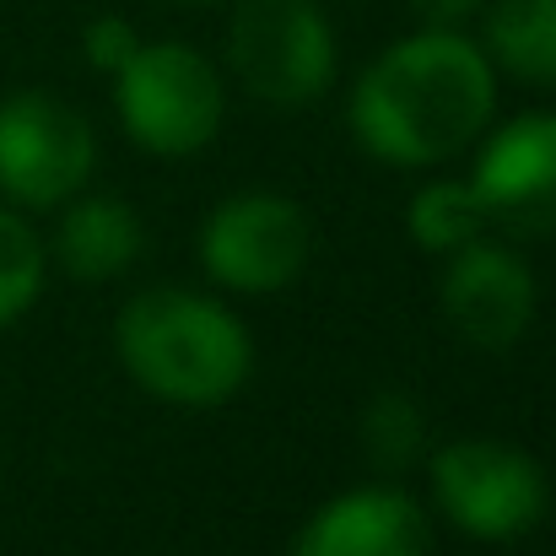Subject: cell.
I'll return each mask as SVG.
<instances>
[{"instance_id":"1","label":"cell","mask_w":556,"mask_h":556,"mask_svg":"<svg viewBox=\"0 0 556 556\" xmlns=\"http://www.w3.org/2000/svg\"><path fill=\"white\" fill-rule=\"evenodd\" d=\"M492 60L459 33H416L383 49L352 92V136L389 168H427L465 152L492 119Z\"/></svg>"},{"instance_id":"11","label":"cell","mask_w":556,"mask_h":556,"mask_svg":"<svg viewBox=\"0 0 556 556\" xmlns=\"http://www.w3.org/2000/svg\"><path fill=\"white\" fill-rule=\"evenodd\" d=\"M136 254H141V216L119 194H87L54 227V260L76 281H109L130 270Z\"/></svg>"},{"instance_id":"6","label":"cell","mask_w":556,"mask_h":556,"mask_svg":"<svg viewBox=\"0 0 556 556\" xmlns=\"http://www.w3.org/2000/svg\"><path fill=\"white\" fill-rule=\"evenodd\" d=\"M308 243H314V232H308V216L298 211V200L254 189V194L222 200L205 216L200 265L211 270V281L265 298V292H281L287 281H298Z\"/></svg>"},{"instance_id":"16","label":"cell","mask_w":556,"mask_h":556,"mask_svg":"<svg viewBox=\"0 0 556 556\" xmlns=\"http://www.w3.org/2000/svg\"><path fill=\"white\" fill-rule=\"evenodd\" d=\"M81 49H87V60H92V71H125V60L141 49V38H136V27L125 22V16H98L92 27H87V38H81Z\"/></svg>"},{"instance_id":"13","label":"cell","mask_w":556,"mask_h":556,"mask_svg":"<svg viewBox=\"0 0 556 556\" xmlns=\"http://www.w3.org/2000/svg\"><path fill=\"white\" fill-rule=\"evenodd\" d=\"M405 227H410V238H416L427 254H454L459 243L481 238L492 222H486V211H481L470 179H465V185H459V179H438V185L416 189V200H410V211H405Z\"/></svg>"},{"instance_id":"12","label":"cell","mask_w":556,"mask_h":556,"mask_svg":"<svg viewBox=\"0 0 556 556\" xmlns=\"http://www.w3.org/2000/svg\"><path fill=\"white\" fill-rule=\"evenodd\" d=\"M486 60L530 87H556V0H492Z\"/></svg>"},{"instance_id":"3","label":"cell","mask_w":556,"mask_h":556,"mask_svg":"<svg viewBox=\"0 0 556 556\" xmlns=\"http://www.w3.org/2000/svg\"><path fill=\"white\" fill-rule=\"evenodd\" d=\"M119 119L136 147L157 157H189L222 130V76L189 43H141L125 71H114Z\"/></svg>"},{"instance_id":"17","label":"cell","mask_w":556,"mask_h":556,"mask_svg":"<svg viewBox=\"0 0 556 556\" xmlns=\"http://www.w3.org/2000/svg\"><path fill=\"white\" fill-rule=\"evenodd\" d=\"M486 0H410V11L427 22V27H438V33H454V27H465L476 11H481Z\"/></svg>"},{"instance_id":"14","label":"cell","mask_w":556,"mask_h":556,"mask_svg":"<svg viewBox=\"0 0 556 556\" xmlns=\"http://www.w3.org/2000/svg\"><path fill=\"white\" fill-rule=\"evenodd\" d=\"M357 432H363V454H368L378 470H405V465H416L421 448H427V416H421V405H416L410 394H400V389L372 394Z\"/></svg>"},{"instance_id":"2","label":"cell","mask_w":556,"mask_h":556,"mask_svg":"<svg viewBox=\"0 0 556 556\" xmlns=\"http://www.w3.org/2000/svg\"><path fill=\"white\" fill-rule=\"evenodd\" d=\"M114 341L130 378L174 405H222L243 389L254 368V346L243 325L222 303L179 287L130 298Z\"/></svg>"},{"instance_id":"9","label":"cell","mask_w":556,"mask_h":556,"mask_svg":"<svg viewBox=\"0 0 556 556\" xmlns=\"http://www.w3.org/2000/svg\"><path fill=\"white\" fill-rule=\"evenodd\" d=\"M443 314L470 346L503 352L535 319V276L514 249L470 238L443 265Z\"/></svg>"},{"instance_id":"15","label":"cell","mask_w":556,"mask_h":556,"mask_svg":"<svg viewBox=\"0 0 556 556\" xmlns=\"http://www.w3.org/2000/svg\"><path fill=\"white\" fill-rule=\"evenodd\" d=\"M38 287H43V243L16 211L0 205V330L33 308Z\"/></svg>"},{"instance_id":"10","label":"cell","mask_w":556,"mask_h":556,"mask_svg":"<svg viewBox=\"0 0 556 556\" xmlns=\"http://www.w3.org/2000/svg\"><path fill=\"white\" fill-rule=\"evenodd\" d=\"M427 546H432L427 514L405 492L357 486L325 503L303 525L292 556H427Z\"/></svg>"},{"instance_id":"5","label":"cell","mask_w":556,"mask_h":556,"mask_svg":"<svg viewBox=\"0 0 556 556\" xmlns=\"http://www.w3.org/2000/svg\"><path fill=\"white\" fill-rule=\"evenodd\" d=\"M432 497L476 541H514L546 519L541 465L497 438H465L432 454Z\"/></svg>"},{"instance_id":"4","label":"cell","mask_w":556,"mask_h":556,"mask_svg":"<svg viewBox=\"0 0 556 556\" xmlns=\"http://www.w3.org/2000/svg\"><path fill=\"white\" fill-rule=\"evenodd\" d=\"M227 65L276 109L314 103L336 76V33L314 0H243L227 27Z\"/></svg>"},{"instance_id":"7","label":"cell","mask_w":556,"mask_h":556,"mask_svg":"<svg viewBox=\"0 0 556 556\" xmlns=\"http://www.w3.org/2000/svg\"><path fill=\"white\" fill-rule=\"evenodd\" d=\"M98 157L92 125L49 98V92H16L0 103V194L22 205H60L87 185Z\"/></svg>"},{"instance_id":"8","label":"cell","mask_w":556,"mask_h":556,"mask_svg":"<svg viewBox=\"0 0 556 556\" xmlns=\"http://www.w3.org/2000/svg\"><path fill=\"white\" fill-rule=\"evenodd\" d=\"M470 189L503 232H556V114H525L503 125L481 157Z\"/></svg>"}]
</instances>
